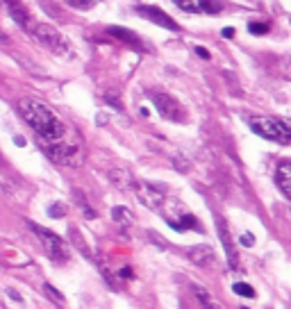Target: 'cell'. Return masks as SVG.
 Segmentation results:
<instances>
[{
  "mask_svg": "<svg viewBox=\"0 0 291 309\" xmlns=\"http://www.w3.org/2000/svg\"><path fill=\"white\" fill-rule=\"evenodd\" d=\"M68 7H73V9H80V12H87V9H91V7L98 2V0H64Z\"/></svg>",
  "mask_w": 291,
  "mask_h": 309,
  "instance_id": "ffe728a7",
  "label": "cell"
},
{
  "mask_svg": "<svg viewBox=\"0 0 291 309\" xmlns=\"http://www.w3.org/2000/svg\"><path fill=\"white\" fill-rule=\"evenodd\" d=\"M223 9V2L221 0H205V12L207 14H216Z\"/></svg>",
  "mask_w": 291,
  "mask_h": 309,
  "instance_id": "cb8c5ba5",
  "label": "cell"
},
{
  "mask_svg": "<svg viewBox=\"0 0 291 309\" xmlns=\"http://www.w3.org/2000/svg\"><path fill=\"white\" fill-rule=\"evenodd\" d=\"M148 239H150V241H153V244H155V246H160V248H162V250H164V248H166V246H168V244H166V241H164V239H160V237H157V234H155V232H153V230H150V232H148Z\"/></svg>",
  "mask_w": 291,
  "mask_h": 309,
  "instance_id": "4316f807",
  "label": "cell"
},
{
  "mask_svg": "<svg viewBox=\"0 0 291 309\" xmlns=\"http://www.w3.org/2000/svg\"><path fill=\"white\" fill-rule=\"evenodd\" d=\"M232 291L237 293V296H244V298H253V296H255V291H253L246 282H237V284L232 286Z\"/></svg>",
  "mask_w": 291,
  "mask_h": 309,
  "instance_id": "44dd1931",
  "label": "cell"
},
{
  "mask_svg": "<svg viewBox=\"0 0 291 309\" xmlns=\"http://www.w3.org/2000/svg\"><path fill=\"white\" fill-rule=\"evenodd\" d=\"M43 293H46L48 298H50V300H53V303H57V305H64V293L62 291H57V289H55L53 284H43Z\"/></svg>",
  "mask_w": 291,
  "mask_h": 309,
  "instance_id": "d6986e66",
  "label": "cell"
},
{
  "mask_svg": "<svg viewBox=\"0 0 291 309\" xmlns=\"http://www.w3.org/2000/svg\"><path fill=\"white\" fill-rule=\"evenodd\" d=\"M7 296H9V298H12V300H16V303H23V298H21V293H18V291H14V289H7Z\"/></svg>",
  "mask_w": 291,
  "mask_h": 309,
  "instance_id": "f546056e",
  "label": "cell"
},
{
  "mask_svg": "<svg viewBox=\"0 0 291 309\" xmlns=\"http://www.w3.org/2000/svg\"><path fill=\"white\" fill-rule=\"evenodd\" d=\"M137 14H141V16H146L148 21H153L155 25H160V28H166V30L171 32H178L180 25L173 21L171 16H168L166 12H162V9H157V7H150V5H137Z\"/></svg>",
  "mask_w": 291,
  "mask_h": 309,
  "instance_id": "ba28073f",
  "label": "cell"
},
{
  "mask_svg": "<svg viewBox=\"0 0 291 309\" xmlns=\"http://www.w3.org/2000/svg\"><path fill=\"white\" fill-rule=\"evenodd\" d=\"M75 198H77V205L84 209V216H87V218H96V212L89 207V205H87V200H84V196L80 193V191H75Z\"/></svg>",
  "mask_w": 291,
  "mask_h": 309,
  "instance_id": "7402d4cb",
  "label": "cell"
},
{
  "mask_svg": "<svg viewBox=\"0 0 291 309\" xmlns=\"http://www.w3.org/2000/svg\"><path fill=\"white\" fill-rule=\"evenodd\" d=\"M275 182H278L280 191L291 200V161H282L275 171Z\"/></svg>",
  "mask_w": 291,
  "mask_h": 309,
  "instance_id": "4fadbf2b",
  "label": "cell"
},
{
  "mask_svg": "<svg viewBox=\"0 0 291 309\" xmlns=\"http://www.w3.org/2000/svg\"><path fill=\"white\" fill-rule=\"evenodd\" d=\"M150 98H153V102H155V107H157V112H160L166 121H173V123H182V121H184V112H182V107H180V102L175 100L173 95L155 91V93H150Z\"/></svg>",
  "mask_w": 291,
  "mask_h": 309,
  "instance_id": "52a82bcc",
  "label": "cell"
},
{
  "mask_svg": "<svg viewBox=\"0 0 291 309\" xmlns=\"http://www.w3.org/2000/svg\"><path fill=\"white\" fill-rule=\"evenodd\" d=\"M248 32H253V34H266L268 25H264V23H248Z\"/></svg>",
  "mask_w": 291,
  "mask_h": 309,
  "instance_id": "484cf974",
  "label": "cell"
},
{
  "mask_svg": "<svg viewBox=\"0 0 291 309\" xmlns=\"http://www.w3.org/2000/svg\"><path fill=\"white\" fill-rule=\"evenodd\" d=\"M16 107L21 119L36 132L39 141H62L64 139L66 134L64 123L48 105L34 100V98H21Z\"/></svg>",
  "mask_w": 291,
  "mask_h": 309,
  "instance_id": "6da1fadb",
  "label": "cell"
},
{
  "mask_svg": "<svg viewBox=\"0 0 291 309\" xmlns=\"http://www.w3.org/2000/svg\"><path fill=\"white\" fill-rule=\"evenodd\" d=\"M41 143V150L55 161V164H62V166H80L82 164V150L75 143L68 141H39Z\"/></svg>",
  "mask_w": 291,
  "mask_h": 309,
  "instance_id": "277c9868",
  "label": "cell"
},
{
  "mask_svg": "<svg viewBox=\"0 0 291 309\" xmlns=\"http://www.w3.org/2000/svg\"><path fill=\"white\" fill-rule=\"evenodd\" d=\"M191 291L196 296V300L200 303V309H221V305L216 303V298L200 284H191Z\"/></svg>",
  "mask_w": 291,
  "mask_h": 309,
  "instance_id": "5bb4252c",
  "label": "cell"
},
{
  "mask_svg": "<svg viewBox=\"0 0 291 309\" xmlns=\"http://www.w3.org/2000/svg\"><path fill=\"white\" fill-rule=\"evenodd\" d=\"M5 2V9L7 14L12 16V21L21 28V30H30L32 23H30V14H28V9H25L18 0H2Z\"/></svg>",
  "mask_w": 291,
  "mask_h": 309,
  "instance_id": "30bf717a",
  "label": "cell"
},
{
  "mask_svg": "<svg viewBox=\"0 0 291 309\" xmlns=\"http://www.w3.org/2000/svg\"><path fill=\"white\" fill-rule=\"evenodd\" d=\"M173 2H175L182 12H189V14L205 12V0H173Z\"/></svg>",
  "mask_w": 291,
  "mask_h": 309,
  "instance_id": "ac0fdd59",
  "label": "cell"
},
{
  "mask_svg": "<svg viewBox=\"0 0 291 309\" xmlns=\"http://www.w3.org/2000/svg\"><path fill=\"white\" fill-rule=\"evenodd\" d=\"M168 225L175 227V230H200L198 220L194 218L191 214H180V220H168Z\"/></svg>",
  "mask_w": 291,
  "mask_h": 309,
  "instance_id": "2e32d148",
  "label": "cell"
},
{
  "mask_svg": "<svg viewBox=\"0 0 291 309\" xmlns=\"http://www.w3.org/2000/svg\"><path fill=\"white\" fill-rule=\"evenodd\" d=\"M107 178H109V182L121 191H132L134 185H137V180L132 178V173L125 171V168H112V171L107 173Z\"/></svg>",
  "mask_w": 291,
  "mask_h": 309,
  "instance_id": "7c38bea8",
  "label": "cell"
},
{
  "mask_svg": "<svg viewBox=\"0 0 291 309\" xmlns=\"http://www.w3.org/2000/svg\"><path fill=\"white\" fill-rule=\"evenodd\" d=\"M232 34H234V30H232V28H226V30H223V36H227V39H230Z\"/></svg>",
  "mask_w": 291,
  "mask_h": 309,
  "instance_id": "836d02e7",
  "label": "cell"
},
{
  "mask_svg": "<svg viewBox=\"0 0 291 309\" xmlns=\"http://www.w3.org/2000/svg\"><path fill=\"white\" fill-rule=\"evenodd\" d=\"M14 143H16V146H25V139L23 137H14Z\"/></svg>",
  "mask_w": 291,
  "mask_h": 309,
  "instance_id": "d6a6232c",
  "label": "cell"
},
{
  "mask_svg": "<svg viewBox=\"0 0 291 309\" xmlns=\"http://www.w3.org/2000/svg\"><path fill=\"white\" fill-rule=\"evenodd\" d=\"M32 36L41 43L43 48H48L50 53L60 55V57H73V48L66 41V36L60 30H55L50 23H34L30 28Z\"/></svg>",
  "mask_w": 291,
  "mask_h": 309,
  "instance_id": "3957f363",
  "label": "cell"
},
{
  "mask_svg": "<svg viewBox=\"0 0 291 309\" xmlns=\"http://www.w3.org/2000/svg\"><path fill=\"white\" fill-rule=\"evenodd\" d=\"M239 241H241V246H246V248L255 246V239H253V234H248V232H246V234H241V239H239Z\"/></svg>",
  "mask_w": 291,
  "mask_h": 309,
  "instance_id": "83f0119b",
  "label": "cell"
},
{
  "mask_svg": "<svg viewBox=\"0 0 291 309\" xmlns=\"http://www.w3.org/2000/svg\"><path fill=\"white\" fill-rule=\"evenodd\" d=\"M196 55L200 57V60H209V50H207V48H200V46H198V48H196Z\"/></svg>",
  "mask_w": 291,
  "mask_h": 309,
  "instance_id": "4dcf8cb0",
  "label": "cell"
},
{
  "mask_svg": "<svg viewBox=\"0 0 291 309\" xmlns=\"http://www.w3.org/2000/svg\"><path fill=\"white\" fill-rule=\"evenodd\" d=\"M250 130L275 143H291V119H275V116H253L248 121Z\"/></svg>",
  "mask_w": 291,
  "mask_h": 309,
  "instance_id": "7a4b0ae2",
  "label": "cell"
},
{
  "mask_svg": "<svg viewBox=\"0 0 291 309\" xmlns=\"http://www.w3.org/2000/svg\"><path fill=\"white\" fill-rule=\"evenodd\" d=\"M112 218L116 220L119 225H132V223H134V214H132L128 207H123V205L112 209Z\"/></svg>",
  "mask_w": 291,
  "mask_h": 309,
  "instance_id": "e0dca14e",
  "label": "cell"
},
{
  "mask_svg": "<svg viewBox=\"0 0 291 309\" xmlns=\"http://www.w3.org/2000/svg\"><path fill=\"white\" fill-rule=\"evenodd\" d=\"M216 232H219V239H221V244H223V250H226L230 268H237V264H239L237 250H234V244H232V237H230V232H227L226 220L221 218V216H216Z\"/></svg>",
  "mask_w": 291,
  "mask_h": 309,
  "instance_id": "9c48e42d",
  "label": "cell"
},
{
  "mask_svg": "<svg viewBox=\"0 0 291 309\" xmlns=\"http://www.w3.org/2000/svg\"><path fill=\"white\" fill-rule=\"evenodd\" d=\"M119 275H121V278H132V268H130V266H123Z\"/></svg>",
  "mask_w": 291,
  "mask_h": 309,
  "instance_id": "1f68e13d",
  "label": "cell"
},
{
  "mask_svg": "<svg viewBox=\"0 0 291 309\" xmlns=\"http://www.w3.org/2000/svg\"><path fill=\"white\" fill-rule=\"evenodd\" d=\"M132 191L137 193V200L141 202L143 207L153 209V212H162V207H164V193H166V186L153 185V182H137Z\"/></svg>",
  "mask_w": 291,
  "mask_h": 309,
  "instance_id": "8992f818",
  "label": "cell"
},
{
  "mask_svg": "<svg viewBox=\"0 0 291 309\" xmlns=\"http://www.w3.org/2000/svg\"><path fill=\"white\" fill-rule=\"evenodd\" d=\"M107 32L114 36V39H119V41H123V43H128V46L141 50V41H139V36L132 30H125V28H116V25H114V28H109Z\"/></svg>",
  "mask_w": 291,
  "mask_h": 309,
  "instance_id": "9a60e30c",
  "label": "cell"
},
{
  "mask_svg": "<svg viewBox=\"0 0 291 309\" xmlns=\"http://www.w3.org/2000/svg\"><path fill=\"white\" fill-rule=\"evenodd\" d=\"M187 257L200 268H207L214 264V250L209 246H191V248H187Z\"/></svg>",
  "mask_w": 291,
  "mask_h": 309,
  "instance_id": "8fae6325",
  "label": "cell"
},
{
  "mask_svg": "<svg viewBox=\"0 0 291 309\" xmlns=\"http://www.w3.org/2000/svg\"><path fill=\"white\" fill-rule=\"evenodd\" d=\"M64 214H66V207L62 202H55V205L48 207V216H50V218H62Z\"/></svg>",
  "mask_w": 291,
  "mask_h": 309,
  "instance_id": "603a6c76",
  "label": "cell"
},
{
  "mask_svg": "<svg viewBox=\"0 0 291 309\" xmlns=\"http://www.w3.org/2000/svg\"><path fill=\"white\" fill-rule=\"evenodd\" d=\"M28 225H30V230L36 234V239L43 244V248H46V252H48L50 259H55V262H66V259H68L71 250H68V246H66L64 239L57 237L55 232L46 230V227L36 225V223H28Z\"/></svg>",
  "mask_w": 291,
  "mask_h": 309,
  "instance_id": "5b68a950",
  "label": "cell"
},
{
  "mask_svg": "<svg viewBox=\"0 0 291 309\" xmlns=\"http://www.w3.org/2000/svg\"><path fill=\"white\" fill-rule=\"evenodd\" d=\"M105 100H107L109 105H112V107L121 109V102H119V98H116V95H114V93H107V95H105Z\"/></svg>",
  "mask_w": 291,
  "mask_h": 309,
  "instance_id": "f1b7e54d",
  "label": "cell"
},
{
  "mask_svg": "<svg viewBox=\"0 0 291 309\" xmlns=\"http://www.w3.org/2000/svg\"><path fill=\"white\" fill-rule=\"evenodd\" d=\"M173 164H175V168H178V171L180 173H189V161H187V159H184V157H180V154H178V157H173Z\"/></svg>",
  "mask_w": 291,
  "mask_h": 309,
  "instance_id": "d4e9b609",
  "label": "cell"
},
{
  "mask_svg": "<svg viewBox=\"0 0 291 309\" xmlns=\"http://www.w3.org/2000/svg\"><path fill=\"white\" fill-rule=\"evenodd\" d=\"M0 309H2V307H0Z\"/></svg>",
  "mask_w": 291,
  "mask_h": 309,
  "instance_id": "e575fe53",
  "label": "cell"
}]
</instances>
